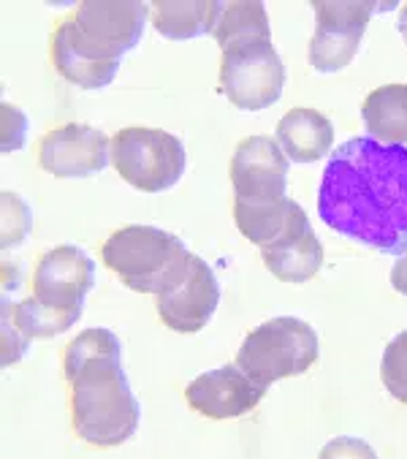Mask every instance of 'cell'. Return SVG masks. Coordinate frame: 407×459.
Here are the masks:
<instances>
[{
	"instance_id": "cell-1",
	"label": "cell",
	"mask_w": 407,
	"mask_h": 459,
	"mask_svg": "<svg viewBox=\"0 0 407 459\" xmlns=\"http://www.w3.org/2000/svg\"><path fill=\"white\" fill-rule=\"evenodd\" d=\"M321 221L377 253H407V147L353 136L340 144L321 177Z\"/></svg>"
},
{
	"instance_id": "cell-2",
	"label": "cell",
	"mask_w": 407,
	"mask_h": 459,
	"mask_svg": "<svg viewBox=\"0 0 407 459\" xmlns=\"http://www.w3.org/2000/svg\"><path fill=\"white\" fill-rule=\"evenodd\" d=\"M147 14L152 9L142 0H84L52 33L55 71L82 90L109 87L123 55L139 44Z\"/></svg>"
},
{
	"instance_id": "cell-3",
	"label": "cell",
	"mask_w": 407,
	"mask_h": 459,
	"mask_svg": "<svg viewBox=\"0 0 407 459\" xmlns=\"http://www.w3.org/2000/svg\"><path fill=\"white\" fill-rule=\"evenodd\" d=\"M74 432L95 448H117L131 440L142 421V405L123 370V351L92 356L68 367Z\"/></svg>"
},
{
	"instance_id": "cell-4",
	"label": "cell",
	"mask_w": 407,
	"mask_h": 459,
	"mask_svg": "<svg viewBox=\"0 0 407 459\" xmlns=\"http://www.w3.org/2000/svg\"><path fill=\"white\" fill-rule=\"evenodd\" d=\"M100 255L131 291L150 297L177 289L193 261L185 242L158 226L117 229L100 247Z\"/></svg>"
},
{
	"instance_id": "cell-5",
	"label": "cell",
	"mask_w": 407,
	"mask_h": 459,
	"mask_svg": "<svg viewBox=\"0 0 407 459\" xmlns=\"http://www.w3.org/2000/svg\"><path fill=\"white\" fill-rule=\"evenodd\" d=\"M321 356V340L316 329L296 316H277L255 326L239 353L237 364L261 386L282 378L304 376Z\"/></svg>"
},
{
	"instance_id": "cell-6",
	"label": "cell",
	"mask_w": 407,
	"mask_h": 459,
	"mask_svg": "<svg viewBox=\"0 0 407 459\" xmlns=\"http://www.w3.org/2000/svg\"><path fill=\"white\" fill-rule=\"evenodd\" d=\"M112 166L131 188L163 194L185 174V144L160 128H123L112 139Z\"/></svg>"
},
{
	"instance_id": "cell-7",
	"label": "cell",
	"mask_w": 407,
	"mask_h": 459,
	"mask_svg": "<svg viewBox=\"0 0 407 459\" xmlns=\"http://www.w3.org/2000/svg\"><path fill=\"white\" fill-rule=\"evenodd\" d=\"M285 87V63L272 39L223 49L221 93L242 112H264L274 107Z\"/></svg>"
},
{
	"instance_id": "cell-8",
	"label": "cell",
	"mask_w": 407,
	"mask_h": 459,
	"mask_svg": "<svg viewBox=\"0 0 407 459\" xmlns=\"http://www.w3.org/2000/svg\"><path fill=\"white\" fill-rule=\"evenodd\" d=\"M394 9V4L372 0H313L316 36L310 41V65L321 74L348 68L364 41L375 12Z\"/></svg>"
},
{
	"instance_id": "cell-9",
	"label": "cell",
	"mask_w": 407,
	"mask_h": 459,
	"mask_svg": "<svg viewBox=\"0 0 407 459\" xmlns=\"http://www.w3.org/2000/svg\"><path fill=\"white\" fill-rule=\"evenodd\" d=\"M231 186L237 204H269L285 199L288 158L277 139L247 136L231 158Z\"/></svg>"
},
{
	"instance_id": "cell-10",
	"label": "cell",
	"mask_w": 407,
	"mask_h": 459,
	"mask_svg": "<svg viewBox=\"0 0 407 459\" xmlns=\"http://www.w3.org/2000/svg\"><path fill=\"white\" fill-rule=\"evenodd\" d=\"M112 139L84 123H68L49 131L39 147V166L60 179H84L104 171Z\"/></svg>"
},
{
	"instance_id": "cell-11",
	"label": "cell",
	"mask_w": 407,
	"mask_h": 459,
	"mask_svg": "<svg viewBox=\"0 0 407 459\" xmlns=\"http://www.w3.org/2000/svg\"><path fill=\"white\" fill-rule=\"evenodd\" d=\"M155 305H158L160 321L169 329H174L179 334H195L218 313V305H221L218 274L212 272V266L207 261L193 253L185 281L177 289L155 297Z\"/></svg>"
},
{
	"instance_id": "cell-12",
	"label": "cell",
	"mask_w": 407,
	"mask_h": 459,
	"mask_svg": "<svg viewBox=\"0 0 407 459\" xmlns=\"http://www.w3.org/2000/svg\"><path fill=\"white\" fill-rule=\"evenodd\" d=\"M269 386L253 381L239 364H226L218 370L198 376L185 389V400L201 416L223 421L250 413L266 394Z\"/></svg>"
},
{
	"instance_id": "cell-13",
	"label": "cell",
	"mask_w": 407,
	"mask_h": 459,
	"mask_svg": "<svg viewBox=\"0 0 407 459\" xmlns=\"http://www.w3.org/2000/svg\"><path fill=\"white\" fill-rule=\"evenodd\" d=\"M95 286V264L76 245H60L41 255L33 274V297L49 307H84Z\"/></svg>"
},
{
	"instance_id": "cell-14",
	"label": "cell",
	"mask_w": 407,
	"mask_h": 459,
	"mask_svg": "<svg viewBox=\"0 0 407 459\" xmlns=\"http://www.w3.org/2000/svg\"><path fill=\"white\" fill-rule=\"evenodd\" d=\"M261 258L266 269L282 283L313 281L324 266V245L313 231L307 212H301L280 239L261 247Z\"/></svg>"
},
{
	"instance_id": "cell-15",
	"label": "cell",
	"mask_w": 407,
	"mask_h": 459,
	"mask_svg": "<svg viewBox=\"0 0 407 459\" xmlns=\"http://www.w3.org/2000/svg\"><path fill=\"white\" fill-rule=\"evenodd\" d=\"M277 144L293 163H316L334 144V126L318 109H290L277 123Z\"/></svg>"
},
{
	"instance_id": "cell-16",
	"label": "cell",
	"mask_w": 407,
	"mask_h": 459,
	"mask_svg": "<svg viewBox=\"0 0 407 459\" xmlns=\"http://www.w3.org/2000/svg\"><path fill=\"white\" fill-rule=\"evenodd\" d=\"M221 0H155L152 25L163 39L187 41L198 36H212L223 14Z\"/></svg>"
},
{
	"instance_id": "cell-17",
	"label": "cell",
	"mask_w": 407,
	"mask_h": 459,
	"mask_svg": "<svg viewBox=\"0 0 407 459\" xmlns=\"http://www.w3.org/2000/svg\"><path fill=\"white\" fill-rule=\"evenodd\" d=\"M361 120L369 131V139L407 147V84L375 87L364 99Z\"/></svg>"
},
{
	"instance_id": "cell-18",
	"label": "cell",
	"mask_w": 407,
	"mask_h": 459,
	"mask_svg": "<svg viewBox=\"0 0 407 459\" xmlns=\"http://www.w3.org/2000/svg\"><path fill=\"white\" fill-rule=\"evenodd\" d=\"M301 212L304 210L288 196L277 199V202H269V204H237L234 202L237 229L242 231L245 239H250L258 247H266L274 239H280Z\"/></svg>"
},
{
	"instance_id": "cell-19",
	"label": "cell",
	"mask_w": 407,
	"mask_h": 459,
	"mask_svg": "<svg viewBox=\"0 0 407 459\" xmlns=\"http://www.w3.org/2000/svg\"><path fill=\"white\" fill-rule=\"evenodd\" d=\"M212 36L218 39L221 52L229 47L272 39V28H269L264 4L261 0H234V4H226Z\"/></svg>"
},
{
	"instance_id": "cell-20",
	"label": "cell",
	"mask_w": 407,
	"mask_h": 459,
	"mask_svg": "<svg viewBox=\"0 0 407 459\" xmlns=\"http://www.w3.org/2000/svg\"><path fill=\"white\" fill-rule=\"evenodd\" d=\"M4 310H9L14 326L28 340H36V337L44 340V337L68 332L82 318L84 307H49L39 297H30V299H22L20 305H12L9 299H4Z\"/></svg>"
},
{
	"instance_id": "cell-21",
	"label": "cell",
	"mask_w": 407,
	"mask_h": 459,
	"mask_svg": "<svg viewBox=\"0 0 407 459\" xmlns=\"http://www.w3.org/2000/svg\"><path fill=\"white\" fill-rule=\"evenodd\" d=\"M380 378L388 394L407 405V332H399L383 351Z\"/></svg>"
},
{
	"instance_id": "cell-22",
	"label": "cell",
	"mask_w": 407,
	"mask_h": 459,
	"mask_svg": "<svg viewBox=\"0 0 407 459\" xmlns=\"http://www.w3.org/2000/svg\"><path fill=\"white\" fill-rule=\"evenodd\" d=\"M4 250L22 245L30 231V210L14 194H4Z\"/></svg>"
},
{
	"instance_id": "cell-23",
	"label": "cell",
	"mask_w": 407,
	"mask_h": 459,
	"mask_svg": "<svg viewBox=\"0 0 407 459\" xmlns=\"http://www.w3.org/2000/svg\"><path fill=\"white\" fill-rule=\"evenodd\" d=\"M0 112H4V152L22 150L25 142H28V117H25V112L12 107V104H4V107H0Z\"/></svg>"
},
{
	"instance_id": "cell-24",
	"label": "cell",
	"mask_w": 407,
	"mask_h": 459,
	"mask_svg": "<svg viewBox=\"0 0 407 459\" xmlns=\"http://www.w3.org/2000/svg\"><path fill=\"white\" fill-rule=\"evenodd\" d=\"M30 340L14 326L9 310H4V367H12L14 361H20L28 351Z\"/></svg>"
},
{
	"instance_id": "cell-25",
	"label": "cell",
	"mask_w": 407,
	"mask_h": 459,
	"mask_svg": "<svg viewBox=\"0 0 407 459\" xmlns=\"http://www.w3.org/2000/svg\"><path fill=\"white\" fill-rule=\"evenodd\" d=\"M391 286H394L399 294L407 297V253L399 255L396 264H394V269H391Z\"/></svg>"
},
{
	"instance_id": "cell-26",
	"label": "cell",
	"mask_w": 407,
	"mask_h": 459,
	"mask_svg": "<svg viewBox=\"0 0 407 459\" xmlns=\"http://www.w3.org/2000/svg\"><path fill=\"white\" fill-rule=\"evenodd\" d=\"M396 28H399V33H402V41L407 44V6L402 9V14H399V20H396Z\"/></svg>"
}]
</instances>
